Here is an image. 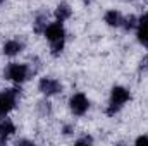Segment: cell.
<instances>
[{"mask_svg": "<svg viewBox=\"0 0 148 146\" xmlns=\"http://www.w3.org/2000/svg\"><path fill=\"white\" fill-rule=\"evenodd\" d=\"M124 2H134V0H124Z\"/></svg>", "mask_w": 148, "mask_h": 146, "instance_id": "cell-22", "label": "cell"}, {"mask_svg": "<svg viewBox=\"0 0 148 146\" xmlns=\"http://www.w3.org/2000/svg\"><path fill=\"white\" fill-rule=\"evenodd\" d=\"M129 102H131V91L126 86H119L117 84V86H114L110 89V96H109V103H107L105 113L109 117H115Z\"/></svg>", "mask_w": 148, "mask_h": 146, "instance_id": "cell-2", "label": "cell"}, {"mask_svg": "<svg viewBox=\"0 0 148 146\" xmlns=\"http://www.w3.org/2000/svg\"><path fill=\"white\" fill-rule=\"evenodd\" d=\"M95 143V139L90 136V134H84V136H81V138H77L76 141H74V145H93Z\"/></svg>", "mask_w": 148, "mask_h": 146, "instance_id": "cell-15", "label": "cell"}, {"mask_svg": "<svg viewBox=\"0 0 148 146\" xmlns=\"http://www.w3.org/2000/svg\"><path fill=\"white\" fill-rule=\"evenodd\" d=\"M36 110L41 117H50L52 115V103L48 100H41V102H38Z\"/></svg>", "mask_w": 148, "mask_h": 146, "instance_id": "cell-14", "label": "cell"}, {"mask_svg": "<svg viewBox=\"0 0 148 146\" xmlns=\"http://www.w3.org/2000/svg\"><path fill=\"white\" fill-rule=\"evenodd\" d=\"M24 50V41L19 40V38H12V40H7L2 46V53L5 57H16L19 55L21 52Z\"/></svg>", "mask_w": 148, "mask_h": 146, "instance_id": "cell-7", "label": "cell"}, {"mask_svg": "<svg viewBox=\"0 0 148 146\" xmlns=\"http://www.w3.org/2000/svg\"><path fill=\"white\" fill-rule=\"evenodd\" d=\"M38 91H40L43 96L50 98V96L60 95V93L64 91V84H62L59 79L52 77V76H43V77H40V81H38Z\"/></svg>", "mask_w": 148, "mask_h": 146, "instance_id": "cell-5", "label": "cell"}, {"mask_svg": "<svg viewBox=\"0 0 148 146\" xmlns=\"http://www.w3.org/2000/svg\"><path fill=\"white\" fill-rule=\"evenodd\" d=\"M53 16H55V21H59V23H66V21L71 19V16H73V7H71L67 2H60V3L55 7Z\"/></svg>", "mask_w": 148, "mask_h": 146, "instance_id": "cell-11", "label": "cell"}, {"mask_svg": "<svg viewBox=\"0 0 148 146\" xmlns=\"http://www.w3.org/2000/svg\"><path fill=\"white\" fill-rule=\"evenodd\" d=\"M2 2H3V0H0V5H2Z\"/></svg>", "mask_w": 148, "mask_h": 146, "instance_id": "cell-23", "label": "cell"}, {"mask_svg": "<svg viewBox=\"0 0 148 146\" xmlns=\"http://www.w3.org/2000/svg\"><path fill=\"white\" fill-rule=\"evenodd\" d=\"M136 40L141 46L148 50V19L147 17H138V26H136Z\"/></svg>", "mask_w": 148, "mask_h": 146, "instance_id": "cell-9", "label": "cell"}, {"mask_svg": "<svg viewBox=\"0 0 148 146\" xmlns=\"http://www.w3.org/2000/svg\"><path fill=\"white\" fill-rule=\"evenodd\" d=\"M31 67L28 64H21V62H10L5 65L3 69V79L14 83V84H23L31 77Z\"/></svg>", "mask_w": 148, "mask_h": 146, "instance_id": "cell-3", "label": "cell"}, {"mask_svg": "<svg viewBox=\"0 0 148 146\" xmlns=\"http://www.w3.org/2000/svg\"><path fill=\"white\" fill-rule=\"evenodd\" d=\"M74 132V126H71V124H66L64 127H62V134L64 136H71Z\"/></svg>", "mask_w": 148, "mask_h": 146, "instance_id": "cell-18", "label": "cell"}, {"mask_svg": "<svg viewBox=\"0 0 148 146\" xmlns=\"http://www.w3.org/2000/svg\"><path fill=\"white\" fill-rule=\"evenodd\" d=\"M69 110L74 117H83L86 115V112L90 110V100L84 93H74L69 98Z\"/></svg>", "mask_w": 148, "mask_h": 146, "instance_id": "cell-6", "label": "cell"}, {"mask_svg": "<svg viewBox=\"0 0 148 146\" xmlns=\"http://www.w3.org/2000/svg\"><path fill=\"white\" fill-rule=\"evenodd\" d=\"M16 145H35V141H31V139H17Z\"/></svg>", "mask_w": 148, "mask_h": 146, "instance_id": "cell-19", "label": "cell"}, {"mask_svg": "<svg viewBox=\"0 0 148 146\" xmlns=\"http://www.w3.org/2000/svg\"><path fill=\"white\" fill-rule=\"evenodd\" d=\"M14 134H16V124L7 117L0 119V145L7 143Z\"/></svg>", "mask_w": 148, "mask_h": 146, "instance_id": "cell-8", "label": "cell"}, {"mask_svg": "<svg viewBox=\"0 0 148 146\" xmlns=\"http://www.w3.org/2000/svg\"><path fill=\"white\" fill-rule=\"evenodd\" d=\"M47 26H48V16H47V12H38L36 17H35V21H33V29H35V33H36V35H43V31H45Z\"/></svg>", "mask_w": 148, "mask_h": 146, "instance_id": "cell-12", "label": "cell"}, {"mask_svg": "<svg viewBox=\"0 0 148 146\" xmlns=\"http://www.w3.org/2000/svg\"><path fill=\"white\" fill-rule=\"evenodd\" d=\"M134 145H138V146L147 145V146H148V136H147V134H141V136H138V138L134 139Z\"/></svg>", "mask_w": 148, "mask_h": 146, "instance_id": "cell-16", "label": "cell"}, {"mask_svg": "<svg viewBox=\"0 0 148 146\" xmlns=\"http://www.w3.org/2000/svg\"><path fill=\"white\" fill-rule=\"evenodd\" d=\"M83 2H84V3H91L93 0H83Z\"/></svg>", "mask_w": 148, "mask_h": 146, "instance_id": "cell-20", "label": "cell"}, {"mask_svg": "<svg viewBox=\"0 0 148 146\" xmlns=\"http://www.w3.org/2000/svg\"><path fill=\"white\" fill-rule=\"evenodd\" d=\"M136 26H138V17H136V16H127V17H124L121 28H122L126 33H129V31H134Z\"/></svg>", "mask_w": 148, "mask_h": 146, "instance_id": "cell-13", "label": "cell"}, {"mask_svg": "<svg viewBox=\"0 0 148 146\" xmlns=\"http://www.w3.org/2000/svg\"><path fill=\"white\" fill-rule=\"evenodd\" d=\"M19 96H21V89L17 88V84L14 88H7L0 93V119L7 117L16 108V105L19 102Z\"/></svg>", "mask_w": 148, "mask_h": 146, "instance_id": "cell-4", "label": "cell"}, {"mask_svg": "<svg viewBox=\"0 0 148 146\" xmlns=\"http://www.w3.org/2000/svg\"><path fill=\"white\" fill-rule=\"evenodd\" d=\"M43 36L50 43V55L52 57H60L64 48H66V40H67V31L64 28V23H59V21L50 23L45 28Z\"/></svg>", "mask_w": 148, "mask_h": 146, "instance_id": "cell-1", "label": "cell"}, {"mask_svg": "<svg viewBox=\"0 0 148 146\" xmlns=\"http://www.w3.org/2000/svg\"><path fill=\"white\" fill-rule=\"evenodd\" d=\"M143 17H147V19H148V10L145 12V14H143Z\"/></svg>", "mask_w": 148, "mask_h": 146, "instance_id": "cell-21", "label": "cell"}, {"mask_svg": "<svg viewBox=\"0 0 148 146\" xmlns=\"http://www.w3.org/2000/svg\"><path fill=\"white\" fill-rule=\"evenodd\" d=\"M140 72H148V55L143 57L140 62Z\"/></svg>", "mask_w": 148, "mask_h": 146, "instance_id": "cell-17", "label": "cell"}, {"mask_svg": "<svg viewBox=\"0 0 148 146\" xmlns=\"http://www.w3.org/2000/svg\"><path fill=\"white\" fill-rule=\"evenodd\" d=\"M122 21H124V16L119 10H115V9H109L103 14V23L109 28H121L122 26Z\"/></svg>", "mask_w": 148, "mask_h": 146, "instance_id": "cell-10", "label": "cell"}]
</instances>
